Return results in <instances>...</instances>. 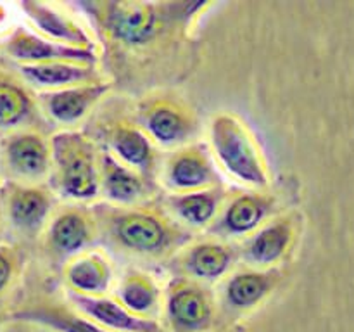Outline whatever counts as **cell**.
Segmentation results:
<instances>
[{"mask_svg":"<svg viewBox=\"0 0 354 332\" xmlns=\"http://www.w3.org/2000/svg\"><path fill=\"white\" fill-rule=\"evenodd\" d=\"M83 7L114 50L138 55L161 48L165 42L175 37L176 26L189 24L206 3L118 0L86 2Z\"/></svg>","mask_w":354,"mask_h":332,"instance_id":"obj_1","label":"cell"},{"mask_svg":"<svg viewBox=\"0 0 354 332\" xmlns=\"http://www.w3.org/2000/svg\"><path fill=\"white\" fill-rule=\"evenodd\" d=\"M93 213L99 237L116 251L135 258L168 259L192 239V232L169 216L161 204H99L93 206Z\"/></svg>","mask_w":354,"mask_h":332,"instance_id":"obj_2","label":"cell"},{"mask_svg":"<svg viewBox=\"0 0 354 332\" xmlns=\"http://www.w3.org/2000/svg\"><path fill=\"white\" fill-rule=\"evenodd\" d=\"M50 189L78 204L100 196V149L85 131L64 130L50 138Z\"/></svg>","mask_w":354,"mask_h":332,"instance_id":"obj_3","label":"cell"},{"mask_svg":"<svg viewBox=\"0 0 354 332\" xmlns=\"http://www.w3.org/2000/svg\"><path fill=\"white\" fill-rule=\"evenodd\" d=\"M213 154L221 168L234 180L265 190L272 182L268 161L249 124L234 113H220L209 127Z\"/></svg>","mask_w":354,"mask_h":332,"instance_id":"obj_4","label":"cell"},{"mask_svg":"<svg viewBox=\"0 0 354 332\" xmlns=\"http://www.w3.org/2000/svg\"><path fill=\"white\" fill-rule=\"evenodd\" d=\"M93 133L116 161L156 183L159 176L158 145L149 138L135 116L104 114L95 121Z\"/></svg>","mask_w":354,"mask_h":332,"instance_id":"obj_5","label":"cell"},{"mask_svg":"<svg viewBox=\"0 0 354 332\" xmlns=\"http://www.w3.org/2000/svg\"><path fill=\"white\" fill-rule=\"evenodd\" d=\"M135 120L156 145L178 149L189 144L199 130V120L182 97L151 93L137 104Z\"/></svg>","mask_w":354,"mask_h":332,"instance_id":"obj_6","label":"cell"},{"mask_svg":"<svg viewBox=\"0 0 354 332\" xmlns=\"http://www.w3.org/2000/svg\"><path fill=\"white\" fill-rule=\"evenodd\" d=\"M55 196L45 183L6 182L0 185V208L3 225L17 237L33 241L47 227L54 214Z\"/></svg>","mask_w":354,"mask_h":332,"instance_id":"obj_7","label":"cell"},{"mask_svg":"<svg viewBox=\"0 0 354 332\" xmlns=\"http://www.w3.org/2000/svg\"><path fill=\"white\" fill-rule=\"evenodd\" d=\"M50 168V138L41 130L23 128L0 137V173L9 182L41 183Z\"/></svg>","mask_w":354,"mask_h":332,"instance_id":"obj_8","label":"cell"},{"mask_svg":"<svg viewBox=\"0 0 354 332\" xmlns=\"http://www.w3.org/2000/svg\"><path fill=\"white\" fill-rule=\"evenodd\" d=\"M99 237L93 208L68 204L52 214L44 230L45 255L55 265H66L80 252L90 249Z\"/></svg>","mask_w":354,"mask_h":332,"instance_id":"obj_9","label":"cell"},{"mask_svg":"<svg viewBox=\"0 0 354 332\" xmlns=\"http://www.w3.org/2000/svg\"><path fill=\"white\" fill-rule=\"evenodd\" d=\"M216 303L209 286L175 275L165 293V318L171 332H206L214 324Z\"/></svg>","mask_w":354,"mask_h":332,"instance_id":"obj_10","label":"cell"},{"mask_svg":"<svg viewBox=\"0 0 354 332\" xmlns=\"http://www.w3.org/2000/svg\"><path fill=\"white\" fill-rule=\"evenodd\" d=\"M275 208L277 197L266 190L230 194L207 232L225 242L230 239H249L272 220Z\"/></svg>","mask_w":354,"mask_h":332,"instance_id":"obj_11","label":"cell"},{"mask_svg":"<svg viewBox=\"0 0 354 332\" xmlns=\"http://www.w3.org/2000/svg\"><path fill=\"white\" fill-rule=\"evenodd\" d=\"M169 194H187L221 185L213 158L204 144H187L175 149L159 169Z\"/></svg>","mask_w":354,"mask_h":332,"instance_id":"obj_12","label":"cell"},{"mask_svg":"<svg viewBox=\"0 0 354 332\" xmlns=\"http://www.w3.org/2000/svg\"><path fill=\"white\" fill-rule=\"evenodd\" d=\"M3 52L16 66L47 64V62H73V64L97 66V52L88 48L68 47L40 37L26 28H16L3 42Z\"/></svg>","mask_w":354,"mask_h":332,"instance_id":"obj_13","label":"cell"},{"mask_svg":"<svg viewBox=\"0 0 354 332\" xmlns=\"http://www.w3.org/2000/svg\"><path fill=\"white\" fill-rule=\"evenodd\" d=\"M44 113L38 95L16 69L0 62V135L38 128Z\"/></svg>","mask_w":354,"mask_h":332,"instance_id":"obj_14","label":"cell"},{"mask_svg":"<svg viewBox=\"0 0 354 332\" xmlns=\"http://www.w3.org/2000/svg\"><path fill=\"white\" fill-rule=\"evenodd\" d=\"M237 258L239 251L230 242L207 239L180 249L173 256V266L180 277H187L207 286L228 275Z\"/></svg>","mask_w":354,"mask_h":332,"instance_id":"obj_15","label":"cell"},{"mask_svg":"<svg viewBox=\"0 0 354 332\" xmlns=\"http://www.w3.org/2000/svg\"><path fill=\"white\" fill-rule=\"evenodd\" d=\"M296 239V220L292 214H282L266 221L256 234L245 239L242 244V258L251 268H277L292 248Z\"/></svg>","mask_w":354,"mask_h":332,"instance_id":"obj_16","label":"cell"},{"mask_svg":"<svg viewBox=\"0 0 354 332\" xmlns=\"http://www.w3.org/2000/svg\"><path fill=\"white\" fill-rule=\"evenodd\" d=\"M100 194L113 206H140L152 203L156 183L145 180L140 173L121 165L107 151H100Z\"/></svg>","mask_w":354,"mask_h":332,"instance_id":"obj_17","label":"cell"},{"mask_svg":"<svg viewBox=\"0 0 354 332\" xmlns=\"http://www.w3.org/2000/svg\"><path fill=\"white\" fill-rule=\"evenodd\" d=\"M21 9L40 37L68 47L95 50V42L90 31L55 3L23 2Z\"/></svg>","mask_w":354,"mask_h":332,"instance_id":"obj_18","label":"cell"},{"mask_svg":"<svg viewBox=\"0 0 354 332\" xmlns=\"http://www.w3.org/2000/svg\"><path fill=\"white\" fill-rule=\"evenodd\" d=\"M228 196L230 192L223 185H216L213 189L197 190V192L166 194L161 197L159 204L165 208L169 216L175 218L190 232L192 228L207 230L214 223Z\"/></svg>","mask_w":354,"mask_h":332,"instance_id":"obj_19","label":"cell"},{"mask_svg":"<svg viewBox=\"0 0 354 332\" xmlns=\"http://www.w3.org/2000/svg\"><path fill=\"white\" fill-rule=\"evenodd\" d=\"M111 85L104 82L69 86L54 92L38 93L41 113L61 124H75L82 121L109 92Z\"/></svg>","mask_w":354,"mask_h":332,"instance_id":"obj_20","label":"cell"},{"mask_svg":"<svg viewBox=\"0 0 354 332\" xmlns=\"http://www.w3.org/2000/svg\"><path fill=\"white\" fill-rule=\"evenodd\" d=\"M69 299L76 311L109 332H161L158 322L137 317L128 311L116 297H111L107 294L106 296H82V294L71 293Z\"/></svg>","mask_w":354,"mask_h":332,"instance_id":"obj_21","label":"cell"},{"mask_svg":"<svg viewBox=\"0 0 354 332\" xmlns=\"http://www.w3.org/2000/svg\"><path fill=\"white\" fill-rule=\"evenodd\" d=\"M279 268H248L235 272L227 279L221 290V301L228 313H245L266 299L280 282Z\"/></svg>","mask_w":354,"mask_h":332,"instance_id":"obj_22","label":"cell"},{"mask_svg":"<svg viewBox=\"0 0 354 332\" xmlns=\"http://www.w3.org/2000/svg\"><path fill=\"white\" fill-rule=\"evenodd\" d=\"M64 282L82 296H106L113 282V265L106 252L86 249L66 261Z\"/></svg>","mask_w":354,"mask_h":332,"instance_id":"obj_23","label":"cell"},{"mask_svg":"<svg viewBox=\"0 0 354 332\" xmlns=\"http://www.w3.org/2000/svg\"><path fill=\"white\" fill-rule=\"evenodd\" d=\"M16 71L31 89H41L45 92L104 82L102 73L99 71L97 66L73 64V62L21 64L16 66Z\"/></svg>","mask_w":354,"mask_h":332,"instance_id":"obj_24","label":"cell"},{"mask_svg":"<svg viewBox=\"0 0 354 332\" xmlns=\"http://www.w3.org/2000/svg\"><path fill=\"white\" fill-rule=\"evenodd\" d=\"M9 320L47 327L52 332H109L86 318L80 311L50 301L28 304L7 315Z\"/></svg>","mask_w":354,"mask_h":332,"instance_id":"obj_25","label":"cell"},{"mask_svg":"<svg viewBox=\"0 0 354 332\" xmlns=\"http://www.w3.org/2000/svg\"><path fill=\"white\" fill-rule=\"evenodd\" d=\"M116 299L140 318L154 320L161 308L162 294L158 282L142 270H130L118 287Z\"/></svg>","mask_w":354,"mask_h":332,"instance_id":"obj_26","label":"cell"},{"mask_svg":"<svg viewBox=\"0 0 354 332\" xmlns=\"http://www.w3.org/2000/svg\"><path fill=\"white\" fill-rule=\"evenodd\" d=\"M24 256L19 246L0 244V299L10 293L23 272Z\"/></svg>","mask_w":354,"mask_h":332,"instance_id":"obj_27","label":"cell"},{"mask_svg":"<svg viewBox=\"0 0 354 332\" xmlns=\"http://www.w3.org/2000/svg\"><path fill=\"white\" fill-rule=\"evenodd\" d=\"M3 228H6V225H3V218H2V208H0V237H2V234H3Z\"/></svg>","mask_w":354,"mask_h":332,"instance_id":"obj_28","label":"cell"},{"mask_svg":"<svg viewBox=\"0 0 354 332\" xmlns=\"http://www.w3.org/2000/svg\"><path fill=\"white\" fill-rule=\"evenodd\" d=\"M6 318H7V317H6V315H3V313H2V311H0V325H2V324H3V320H6Z\"/></svg>","mask_w":354,"mask_h":332,"instance_id":"obj_29","label":"cell"}]
</instances>
